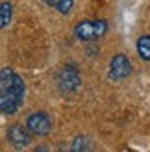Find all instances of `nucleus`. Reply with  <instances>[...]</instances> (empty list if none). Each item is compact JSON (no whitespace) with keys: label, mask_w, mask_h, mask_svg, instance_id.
Returning <instances> with one entry per match:
<instances>
[{"label":"nucleus","mask_w":150,"mask_h":152,"mask_svg":"<svg viewBox=\"0 0 150 152\" xmlns=\"http://www.w3.org/2000/svg\"><path fill=\"white\" fill-rule=\"evenodd\" d=\"M26 83L16 69L4 66L0 69V113L14 116L24 104Z\"/></svg>","instance_id":"f257e3e1"},{"label":"nucleus","mask_w":150,"mask_h":152,"mask_svg":"<svg viewBox=\"0 0 150 152\" xmlns=\"http://www.w3.org/2000/svg\"><path fill=\"white\" fill-rule=\"evenodd\" d=\"M109 29V23L107 19H81L78 21L73 28V37L78 40V42H83V43H92V42H97L100 38L105 37Z\"/></svg>","instance_id":"f03ea898"},{"label":"nucleus","mask_w":150,"mask_h":152,"mask_svg":"<svg viewBox=\"0 0 150 152\" xmlns=\"http://www.w3.org/2000/svg\"><path fill=\"white\" fill-rule=\"evenodd\" d=\"M81 83H83V80H81L79 67L76 66L73 61L66 62L55 75L57 90H59V94H62V95L78 94V90L81 88Z\"/></svg>","instance_id":"7ed1b4c3"},{"label":"nucleus","mask_w":150,"mask_h":152,"mask_svg":"<svg viewBox=\"0 0 150 152\" xmlns=\"http://www.w3.org/2000/svg\"><path fill=\"white\" fill-rule=\"evenodd\" d=\"M26 128H28L33 137L36 138H45L52 133L54 128V121H52V116L45 111H35V113H29L26 118Z\"/></svg>","instance_id":"20e7f679"},{"label":"nucleus","mask_w":150,"mask_h":152,"mask_svg":"<svg viewBox=\"0 0 150 152\" xmlns=\"http://www.w3.org/2000/svg\"><path fill=\"white\" fill-rule=\"evenodd\" d=\"M133 73V66H131V61L128 59L126 54H114L109 61V69H107V78L111 81H124L128 80Z\"/></svg>","instance_id":"39448f33"},{"label":"nucleus","mask_w":150,"mask_h":152,"mask_svg":"<svg viewBox=\"0 0 150 152\" xmlns=\"http://www.w3.org/2000/svg\"><path fill=\"white\" fill-rule=\"evenodd\" d=\"M5 138L7 142L12 145V149L16 151H23L26 149L31 140H33V135L26 128V124H21V123H12L5 128Z\"/></svg>","instance_id":"423d86ee"},{"label":"nucleus","mask_w":150,"mask_h":152,"mask_svg":"<svg viewBox=\"0 0 150 152\" xmlns=\"http://www.w3.org/2000/svg\"><path fill=\"white\" fill-rule=\"evenodd\" d=\"M74 2L76 0H42V4H45L47 7L54 9L60 16H69L73 7H74Z\"/></svg>","instance_id":"0eeeda50"},{"label":"nucleus","mask_w":150,"mask_h":152,"mask_svg":"<svg viewBox=\"0 0 150 152\" xmlns=\"http://www.w3.org/2000/svg\"><path fill=\"white\" fill-rule=\"evenodd\" d=\"M136 54L143 62H150V33H143L136 38Z\"/></svg>","instance_id":"6e6552de"},{"label":"nucleus","mask_w":150,"mask_h":152,"mask_svg":"<svg viewBox=\"0 0 150 152\" xmlns=\"http://www.w3.org/2000/svg\"><path fill=\"white\" fill-rule=\"evenodd\" d=\"M12 21V4L9 0H4L0 5V28L5 29Z\"/></svg>","instance_id":"1a4fd4ad"},{"label":"nucleus","mask_w":150,"mask_h":152,"mask_svg":"<svg viewBox=\"0 0 150 152\" xmlns=\"http://www.w3.org/2000/svg\"><path fill=\"white\" fill-rule=\"evenodd\" d=\"M92 140L84 135H78L73 143H71V151H76V152H86V151H92Z\"/></svg>","instance_id":"9d476101"}]
</instances>
